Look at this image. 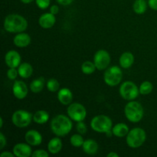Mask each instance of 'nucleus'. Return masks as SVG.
Wrapping results in <instances>:
<instances>
[{"label": "nucleus", "instance_id": "nucleus-1", "mask_svg": "<svg viewBox=\"0 0 157 157\" xmlns=\"http://www.w3.org/2000/svg\"><path fill=\"white\" fill-rule=\"evenodd\" d=\"M3 28L9 33H20L27 29L28 21L22 15L18 14H9L5 18Z\"/></svg>", "mask_w": 157, "mask_h": 157}, {"label": "nucleus", "instance_id": "nucleus-2", "mask_svg": "<svg viewBox=\"0 0 157 157\" xmlns=\"http://www.w3.org/2000/svg\"><path fill=\"white\" fill-rule=\"evenodd\" d=\"M72 120L64 114L55 116L51 121V130L57 136H65L72 130Z\"/></svg>", "mask_w": 157, "mask_h": 157}, {"label": "nucleus", "instance_id": "nucleus-3", "mask_svg": "<svg viewBox=\"0 0 157 157\" xmlns=\"http://www.w3.org/2000/svg\"><path fill=\"white\" fill-rule=\"evenodd\" d=\"M124 113L130 122L139 123L144 117V110L143 106L139 102L130 101L124 107Z\"/></svg>", "mask_w": 157, "mask_h": 157}, {"label": "nucleus", "instance_id": "nucleus-4", "mask_svg": "<svg viewBox=\"0 0 157 157\" xmlns=\"http://www.w3.org/2000/svg\"><path fill=\"white\" fill-rule=\"evenodd\" d=\"M146 139L147 133L145 130L140 127H135L129 131L126 138V142L129 147L136 149L140 147L145 143Z\"/></svg>", "mask_w": 157, "mask_h": 157}, {"label": "nucleus", "instance_id": "nucleus-5", "mask_svg": "<svg viewBox=\"0 0 157 157\" xmlns=\"http://www.w3.org/2000/svg\"><path fill=\"white\" fill-rule=\"evenodd\" d=\"M90 127L95 132L105 133L108 130H112L113 123L109 117L104 114L95 116L90 121Z\"/></svg>", "mask_w": 157, "mask_h": 157}, {"label": "nucleus", "instance_id": "nucleus-6", "mask_svg": "<svg viewBox=\"0 0 157 157\" xmlns=\"http://www.w3.org/2000/svg\"><path fill=\"white\" fill-rule=\"evenodd\" d=\"M123 78L122 70L118 66H111L105 71L104 81L110 87H115L121 82Z\"/></svg>", "mask_w": 157, "mask_h": 157}, {"label": "nucleus", "instance_id": "nucleus-7", "mask_svg": "<svg viewBox=\"0 0 157 157\" xmlns=\"http://www.w3.org/2000/svg\"><path fill=\"white\" fill-rule=\"evenodd\" d=\"M120 95L126 101H134L140 94L139 87L134 82L125 81L120 87Z\"/></svg>", "mask_w": 157, "mask_h": 157}, {"label": "nucleus", "instance_id": "nucleus-8", "mask_svg": "<svg viewBox=\"0 0 157 157\" xmlns=\"http://www.w3.org/2000/svg\"><path fill=\"white\" fill-rule=\"evenodd\" d=\"M33 121V116L29 111L25 110H18L12 116V122L18 128L28 127Z\"/></svg>", "mask_w": 157, "mask_h": 157}, {"label": "nucleus", "instance_id": "nucleus-9", "mask_svg": "<svg viewBox=\"0 0 157 157\" xmlns=\"http://www.w3.org/2000/svg\"><path fill=\"white\" fill-rule=\"evenodd\" d=\"M67 116L75 122L84 121L87 117V110L85 107L79 103H71L67 109Z\"/></svg>", "mask_w": 157, "mask_h": 157}, {"label": "nucleus", "instance_id": "nucleus-10", "mask_svg": "<svg viewBox=\"0 0 157 157\" xmlns=\"http://www.w3.org/2000/svg\"><path fill=\"white\" fill-rule=\"evenodd\" d=\"M110 61H111V58L109 52L103 49L98 51L94 57V63L97 69L99 71L107 69L110 65Z\"/></svg>", "mask_w": 157, "mask_h": 157}, {"label": "nucleus", "instance_id": "nucleus-11", "mask_svg": "<svg viewBox=\"0 0 157 157\" xmlns=\"http://www.w3.org/2000/svg\"><path fill=\"white\" fill-rule=\"evenodd\" d=\"M12 93L17 99L22 100L27 97L29 89L24 81H15L12 85Z\"/></svg>", "mask_w": 157, "mask_h": 157}, {"label": "nucleus", "instance_id": "nucleus-12", "mask_svg": "<svg viewBox=\"0 0 157 157\" xmlns=\"http://www.w3.org/2000/svg\"><path fill=\"white\" fill-rule=\"evenodd\" d=\"M21 55L17 51L10 50L5 55V62L9 67L17 68L21 64Z\"/></svg>", "mask_w": 157, "mask_h": 157}, {"label": "nucleus", "instance_id": "nucleus-13", "mask_svg": "<svg viewBox=\"0 0 157 157\" xmlns=\"http://www.w3.org/2000/svg\"><path fill=\"white\" fill-rule=\"evenodd\" d=\"M32 146L29 144H25V143H19L14 146L13 147V153L15 156L17 157H29L32 156Z\"/></svg>", "mask_w": 157, "mask_h": 157}, {"label": "nucleus", "instance_id": "nucleus-14", "mask_svg": "<svg viewBox=\"0 0 157 157\" xmlns=\"http://www.w3.org/2000/svg\"><path fill=\"white\" fill-rule=\"evenodd\" d=\"M42 136L38 130H30L25 134V140L26 143L32 147L39 146L42 143Z\"/></svg>", "mask_w": 157, "mask_h": 157}, {"label": "nucleus", "instance_id": "nucleus-15", "mask_svg": "<svg viewBox=\"0 0 157 157\" xmlns=\"http://www.w3.org/2000/svg\"><path fill=\"white\" fill-rule=\"evenodd\" d=\"M56 22V18L55 15L52 14L51 12H46L42 14L38 18V24L43 29H51L55 25Z\"/></svg>", "mask_w": 157, "mask_h": 157}, {"label": "nucleus", "instance_id": "nucleus-16", "mask_svg": "<svg viewBox=\"0 0 157 157\" xmlns=\"http://www.w3.org/2000/svg\"><path fill=\"white\" fill-rule=\"evenodd\" d=\"M31 41H32V38L30 35L27 33H25L24 32L17 33V35L13 38L14 44L16 47L21 48L29 46L31 44Z\"/></svg>", "mask_w": 157, "mask_h": 157}, {"label": "nucleus", "instance_id": "nucleus-17", "mask_svg": "<svg viewBox=\"0 0 157 157\" xmlns=\"http://www.w3.org/2000/svg\"><path fill=\"white\" fill-rule=\"evenodd\" d=\"M58 99L63 105H69L73 101V94L69 88L63 87L58 91Z\"/></svg>", "mask_w": 157, "mask_h": 157}, {"label": "nucleus", "instance_id": "nucleus-18", "mask_svg": "<svg viewBox=\"0 0 157 157\" xmlns=\"http://www.w3.org/2000/svg\"><path fill=\"white\" fill-rule=\"evenodd\" d=\"M134 55L130 52H126L121 55L119 59L120 65L124 69L130 68L134 63Z\"/></svg>", "mask_w": 157, "mask_h": 157}, {"label": "nucleus", "instance_id": "nucleus-19", "mask_svg": "<svg viewBox=\"0 0 157 157\" xmlns=\"http://www.w3.org/2000/svg\"><path fill=\"white\" fill-rule=\"evenodd\" d=\"M62 147V141L60 139L59 136L54 137L48 144V151L52 154H58L61 151Z\"/></svg>", "mask_w": 157, "mask_h": 157}, {"label": "nucleus", "instance_id": "nucleus-20", "mask_svg": "<svg viewBox=\"0 0 157 157\" xmlns=\"http://www.w3.org/2000/svg\"><path fill=\"white\" fill-rule=\"evenodd\" d=\"M83 151L88 155H94L98 153L99 146L98 144L92 139H87L84 140V144L82 146Z\"/></svg>", "mask_w": 157, "mask_h": 157}, {"label": "nucleus", "instance_id": "nucleus-21", "mask_svg": "<svg viewBox=\"0 0 157 157\" xmlns=\"http://www.w3.org/2000/svg\"><path fill=\"white\" fill-rule=\"evenodd\" d=\"M129 127L124 123H119V124H116L112 127V132L113 134L117 137H124V136H127L128 134Z\"/></svg>", "mask_w": 157, "mask_h": 157}, {"label": "nucleus", "instance_id": "nucleus-22", "mask_svg": "<svg viewBox=\"0 0 157 157\" xmlns=\"http://www.w3.org/2000/svg\"><path fill=\"white\" fill-rule=\"evenodd\" d=\"M18 75L21 78L27 79V78H30L32 75V73H33V67H32L31 64H29L28 62H25L18 66Z\"/></svg>", "mask_w": 157, "mask_h": 157}, {"label": "nucleus", "instance_id": "nucleus-23", "mask_svg": "<svg viewBox=\"0 0 157 157\" xmlns=\"http://www.w3.org/2000/svg\"><path fill=\"white\" fill-rule=\"evenodd\" d=\"M49 113L46 110H40L33 115V121L38 124H44L49 121Z\"/></svg>", "mask_w": 157, "mask_h": 157}, {"label": "nucleus", "instance_id": "nucleus-24", "mask_svg": "<svg viewBox=\"0 0 157 157\" xmlns=\"http://www.w3.org/2000/svg\"><path fill=\"white\" fill-rule=\"evenodd\" d=\"M44 86V79L42 77H40V78H36V79L33 80V81L31 82L30 86V90L31 91L33 92V93H39L41 90H43Z\"/></svg>", "mask_w": 157, "mask_h": 157}, {"label": "nucleus", "instance_id": "nucleus-25", "mask_svg": "<svg viewBox=\"0 0 157 157\" xmlns=\"http://www.w3.org/2000/svg\"><path fill=\"white\" fill-rule=\"evenodd\" d=\"M147 9V2L146 0H135L133 5V10L138 15L145 13Z\"/></svg>", "mask_w": 157, "mask_h": 157}, {"label": "nucleus", "instance_id": "nucleus-26", "mask_svg": "<svg viewBox=\"0 0 157 157\" xmlns=\"http://www.w3.org/2000/svg\"><path fill=\"white\" fill-rule=\"evenodd\" d=\"M81 71L84 75H91L96 71L97 67L95 66L94 63L90 61H86L81 64Z\"/></svg>", "mask_w": 157, "mask_h": 157}, {"label": "nucleus", "instance_id": "nucleus-27", "mask_svg": "<svg viewBox=\"0 0 157 157\" xmlns=\"http://www.w3.org/2000/svg\"><path fill=\"white\" fill-rule=\"evenodd\" d=\"M139 90L140 94H141L142 95L150 94L153 91V85L150 81H144V82L140 84V86Z\"/></svg>", "mask_w": 157, "mask_h": 157}, {"label": "nucleus", "instance_id": "nucleus-28", "mask_svg": "<svg viewBox=\"0 0 157 157\" xmlns=\"http://www.w3.org/2000/svg\"><path fill=\"white\" fill-rule=\"evenodd\" d=\"M70 143L74 147H81L84 143V140L83 138L82 135L80 133H76L71 136Z\"/></svg>", "mask_w": 157, "mask_h": 157}, {"label": "nucleus", "instance_id": "nucleus-29", "mask_svg": "<svg viewBox=\"0 0 157 157\" xmlns=\"http://www.w3.org/2000/svg\"><path fill=\"white\" fill-rule=\"evenodd\" d=\"M46 87L48 90L51 92H57L60 90V84L58 80L55 78H51L46 83Z\"/></svg>", "mask_w": 157, "mask_h": 157}, {"label": "nucleus", "instance_id": "nucleus-30", "mask_svg": "<svg viewBox=\"0 0 157 157\" xmlns=\"http://www.w3.org/2000/svg\"><path fill=\"white\" fill-rule=\"evenodd\" d=\"M76 129L77 131H78V133L81 135H84L87 133V125L84 124L83 121H80V122H78L76 125Z\"/></svg>", "mask_w": 157, "mask_h": 157}, {"label": "nucleus", "instance_id": "nucleus-31", "mask_svg": "<svg viewBox=\"0 0 157 157\" xmlns=\"http://www.w3.org/2000/svg\"><path fill=\"white\" fill-rule=\"evenodd\" d=\"M18 75V69L15 68V67H9V69L7 71V77L9 80L14 81L17 78Z\"/></svg>", "mask_w": 157, "mask_h": 157}, {"label": "nucleus", "instance_id": "nucleus-32", "mask_svg": "<svg viewBox=\"0 0 157 157\" xmlns=\"http://www.w3.org/2000/svg\"><path fill=\"white\" fill-rule=\"evenodd\" d=\"M35 3L40 9H46L50 6L51 0H35Z\"/></svg>", "mask_w": 157, "mask_h": 157}, {"label": "nucleus", "instance_id": "nucleus-33", "mask_svg": "<svg viewBox=\"0 0 157 157\" xmlns=\"http://www.w3.org/2000/svg\"><path fill=\"white\" fill-rule=\"evenodd\" d=\"M49 153L44 150H37L32 153V156L33 157H48Z\"/></svg>", "mask_w": 157, "mask_h": 157}, {"label": "nucleus", "instance_id": "nucleus-34", "mask_svg": "<svg viewBox=\"0 0 157 157\" xmlns=\"http://www.w3.org/2000/svg\"><path fill=\"white\" fill-rule=\"evenodd\" d=\"M7 144V140L2 132H0V150H2Z\"/></svg>", "mask_w": 157, "mask_h": 157}, {"label": "nucleus", "instance_id": "nucleus-35", "mask_svg": "<svg viewBox=\"0 0 157 157\" xmlns=\"http://www.w3.org/2000/svg\"><path fill=\"white\" fill-rule=\"evenodd\" d=\"M148 6L153 10L157 11V0H148Z\"/></svg>", "mask_w": 157, "mask_h": 157}, {"label": "nucleus", "instance_id": "nucleus-36", "mask_svg": "<svg viewBox=\"0 0 157 157\" xmlns=\"http://www.w3.org/2000/svg\"><path fill=\"white\" fill-rule=\"evenodd\" d=\"M50 12L53 15H57L59 12V7L57 5H53L50 7Z\"/></svg>", "mask_w": 157, "mask_h": 157}, {"label": "nucleus", "instance_id": "nucleus-37", "mask_svg": "<svg viewBox=\"0 0 157 157\" xmlns=\"http://www.w3.org/2000/svg\"><path fill=\"white\" fill-rule=\"evenodd\" d=\"M56 1L61 6H69L73 2L74 0H56Z\"/></svg>", "mask_w": 157, "mask_h": 157}, {"label": "nucleus", "instance_id": "nucleus-38", "mask_svg": "<svg viewBox=\"0 0 157 157\" xmlns=\"http://www.w3.org/2000/svg\"><path fill=\"white\" fill-rule=\"evenodd\" d=\"M0 156L1 157H14L15 156V154L13 153V152H12V153H11V152H9V151H4V152H2L1 154H0Z\"/></svg>", "mask_w": 157, "mask_h": 157}, {"label": "nucleus", "instance_id": "nucleus-39", "mask_svg": "<svg viewBox=\"0 0 157 157\" xmlns=\"http://www.w3.org/2000/svg\"><path fill=\"white\" fill-rule=\"evenodd\" d=\"M107 157H119V154L117 153L116 152H110L107 155Z\"/></svg>", "mask_w": 157, "mask_h": 157}, {"label": "nucleus", "instance_id": "nucleus-40", "mask_svg": "<svg viewBox=\"0 0 157 157\" xmlns=\"http://www.w3.org/2000/svg\"><path fill=\"white\" fill-rule=\"evenodd\" d=\"M105 134L107 137H110V136H112V135H113V132H112V130H108L107 132H106Z\"/></svg>", "mask_w": 157, "mask_h": 157}, {"label": "nucleus", "instance_id": "nucleus-41", "mask_svg": "<svg viewBox=\"0 0 157 157\" xmlns=\"http://www.w3.org/2000/svg\"><path fill=\"white\" fill-rule=\"evenodd\" d=\"M20 1L22 3H24V4H29V3L32 2L34 0H20Z\"/></svg>", "mask_w": 157, "mask_h": 157}, {"label": "nucleus", "instance_id": "nucleus-42", "mask_svg": "<svg viewBox=\"0 0 157 157\" xmlns=\"http://www.w3.org/2000/svg\"><path fill=\"white\" fill-rule=\"evenodd\" d=\"M3 127V119L2 117H0V128Z\"/></svg>", "mask_w": 157, "mask_h": 157}]
</instances>
